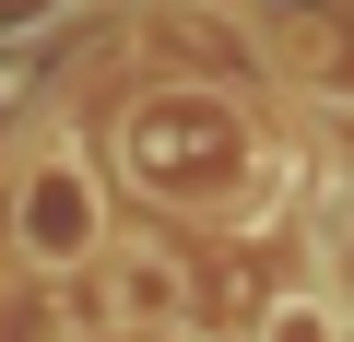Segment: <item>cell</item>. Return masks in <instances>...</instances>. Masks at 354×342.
<instances>
[{"label":"cell","mask_w":354,"mask_h":342,"mask_svg":"<svg viewBox=\"0 0 354 342\" xmlns=\"http://www.w3.org/2000/svg\"><path fill=\"white\" fill-rule=\"evenodd\" d=\"M24 260L36 272H71V260H95V178H83V165L71 153H36L24 165Z\"/></svg>","instance_id":"obj_1"},{"label":"cell","mask_w":354,"mask_h":342,"mask_svg":"<svg viewBox=\"0 0 354 342\" xmlns=\"http://www.w3.org/2000/svg\"><path fill=\"white\" fill-rule=\"evenodd\" d=\"M177 307H189L177 260H165V248H130V260H118V319H153V330H177Z\"/></svg>","instance_id":"obj_2"},{"label":"cell","mask_w":354,"mask_h":342,"mask_svg":"<svg viewBox=\"0 0 354 342\" xmlns=\"http://www.w3.org/2000/svg\"><path fill=\"white\" fill-rule=\"evenodd\" d=\"M260 342H342V319H330V295H283L260 319Z\"/></svg>","instance_id":"obj_3"}]
</instances>
